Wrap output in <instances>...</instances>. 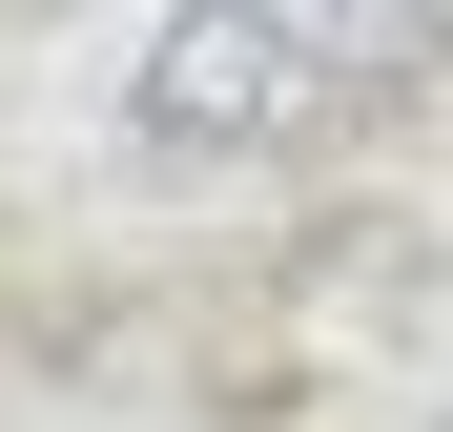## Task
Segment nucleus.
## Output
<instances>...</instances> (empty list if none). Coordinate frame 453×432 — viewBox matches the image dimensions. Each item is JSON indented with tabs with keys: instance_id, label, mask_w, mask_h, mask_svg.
Instances as JSON below:
<instances>
[{
	"instance_id": "obj_1",
	"label": "nucleus",
	"mask_w": 453,
	"mask_h": 432,
	"mask_svg": "<svg viewBox=\"0 0 453 432\" xmlns=\"http://www.w3.org/2000/svg\"><path fill=\"white\" fill-rule=\"evenodd\" d=\"M453 62V0H165L144 42V144L165 165H268V144H350Z\"/></svg>"
}]
</instances>
